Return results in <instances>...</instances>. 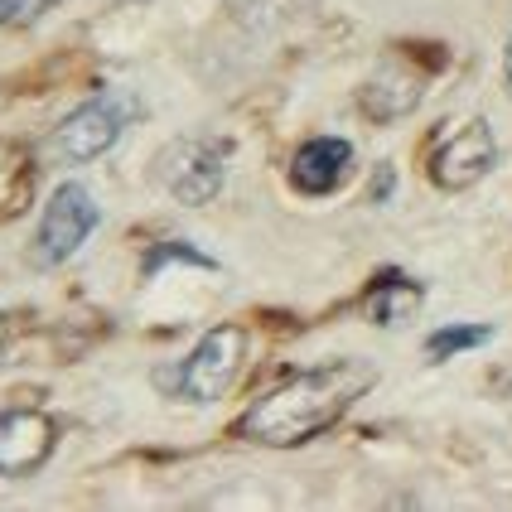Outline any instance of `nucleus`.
<instances>
[{
    "label": "nucleus",
    "instance_id": "nucleus-5",
    "mask_svg": "<svg viewBox=\"0 0 512 512\" xmlns=\"http://www.w3.org/2000/svg\"><path fill=\"white\" fill-rule=\"evenodd\" d=\"M493 165H498V136H493V126L484 116H474L430 150V184L459 194V189L479 184Z\"/></svg>",
    "mask_w": 512,
    "mask_h": 512
},
{
    "label": "nucleus",
    "instance_id": "nucleus-9",
    "mask_svg": "<svg viewBox=\"0 0 512 512\" xmlns=\"http://www.w3.org/2000/svg\"><path fill=\"white\" fill-rule=\"evenodd\" d=\"M416 102H421V78H411L397 63L377 68L368 83L358 87V107H363L372 121H397V116L416 112Z\"/></svg>",
    "mask_w": 512,
    "mask_h": 512
},
{
    "label": "nucleus",
    "instance_id": "nucleus-6",
    "mask_svg": "<svg viewBox=\"0 0 512 512\" xmlns=\"http://www.w3.org/2000/svg\"><path fill=\"white\" fill-rule=\"evenodd\" d=\"M126 116H131V107H126L121 97H92V102H83L73 116L58 121L54 155L58 160H73V165L97 160L102 150H112L116 145L121 126H126Z\"/></svg>",
    "mask_w": 512,
    "mask_h": 512
},
{
    "label": "nucleus",
    "instance_id": "nucleus-8",
    "mask_svg": "<svg viewBox=\"0 0 512 512\" xmlns=\"http://www.w3.org/2000/svg\"><path fill=\"white\" fill-rule=\"evenodd\" d=\"M353 170V145L343 141V136H314L295 150V160H290V184L300 189V194H334L343 179Z\"/></svg>",
    "mask_w": 512,
    "mask_h": 512
},
{
    "label": "nucleus",
    "instance_id": "nucleus-3",
    "mask_svg": "<svg viewBox=\"0 0 512 512\" xmlns=\"http://www.w3.org/2000/svg\"><path fill=\"white\" fill-rule=\"evenodd\" d=\"M97 228V203L87 194L78 179H68V184H58L49 203H44V218H39V232H34V266H63L68 256L83 247L87 237Z\"/></svg>",
    "mask_w": 512,
    "mask_h": 512
},
{
    "label": "nucleus",
    "instance_id": "nucleus-10",
    "mask_svg": "<svg viewBox=\"0 0 512 512\" xmlns=\"http://www.w3.org/2000/svg\"><path fill=\"white\" fill-rule=\"evenodd\" d=\"M421 300H426V290L416 281H401V276H387V281H377L372 285V295H368V314L377 319V324H401L406 314H416L421 310Z\"/></svg>",
    "mask_w": 512,
    "mask_h": 512
},
{
    "label": "nucleus",
    "instance_id": "nucleus-2",
    "mask_svg": "<svg viewBox=\"0 0 512 512\" xmlns=\"http://www.w3.org/2000/svg\"><path fill=\"white\" fill-rule=\"evenodd\" d=\"M242 358H247V329H237V324L208 329L199 339V348L179 368L184 401H199V406L223 401L232 392V382H237V372H242Z\"/></svg>",
    "mask_w": 512,
    "mask_h": 512
},
{
    "label": "nucleus",
    "instance_id": "nucleus-7",
    "mask_svg": "<svg viewBox=\"0 0 512 512\" xmlns=\"http://www.w3.org/2000/svg\"><path fill=\"white\" fill-rule=\"evenodd\" d=\"M58 430L44 411H0V479L34 474L54 455Z\"/></svg>",
    "mask_w": 512,
    "mask_h": 512
},
{
    "label": "nucleus",
    "instance_id": "nucleus-15",
    "mask_svg": "<svg viewBox=\"0 0 512 512\" xmlns=\"http://www.w3.org/2000/svg\"><path fill=\"white\" fill-rule=\"evenodd\" d=\"M5 334H10V329H5V314H0V348H5Z\"/></svg>",
    "mask_w": 512,
    "mask_h": 512
},
{
    "label": "nucleus",
    "instance_id": "nucleus-1",
    "mask_svg": "<svg viewBox=\"0 0 512 512\" xmlns=\"http://www.w3.org/2000/svg\"><path fill=\"white\" fill-rule=\"evenodd\" d=\"M372 382H377V368L363 363V358L324 363V368L300 372V377L281 382L276 392L252 401V411L237 421V430H242V440L271 445V450L305 445L314 435H324L329 426H339L343 411L363 392H372Z\"/></svg>",
    "mask_w": 512,
    "mask_h": 512
},
{
    "label": "nucleus",
    "instance_id": "nucleus-12",
    "mask_svg": "<svg viewBox=\"0 0 512 512\" xmlns=\"http://www.w3.org/2000/svg\"><path fill=\"white\" fill-rule=\"evenodd\" d=\"M493 339V329L488 324H445V329H435L426 339V353L435 363H445V358H455L464 348H479V343Z\"/></svg>",
    "mask_w": 512,
    "mask_h": 512
},
{
    "label": "nucleus",
    "instance_id": "nucleus-14",
    "mask_svg": "<svg viewBox=\"0 0 512 512\" xmlns=\"http://www.w3.org/2000/svg\"><path fill=\"white\" fill-rule=\"evenodd\" d=\"M503 78H508V87H512V39H508V54H503Z\"/></svg>",
    "mask_w": 512,
    "mask_h": 512
},
{
    "label": "nucleus",
    "instance_id": "nucleus-11",
    "mask_svg": "<svg viewBox=\"0 0 512 512\" xmlns=\"http://www.w3.org/2000/svg\"><path fill=\"white\" fill-rule=\"evenodd\" d=\"M314 0H228V10L247 29H281L290 20H300Z\"/></svg>",
    "mask_w": 512,
    "mask_h": 512
},
{
    "label": "nucleus",
    "instance_id": "nucleus-13",
    "mask_svg": "<svg viewBox=\"0 0 512 512\" xmlns=\"http://www.w3.org/2000/svg\"><path fill=\"white\" fill-rule=\"evenodd\" d=\"M54 0H0V25H34L39 15H49Z\"/></svg>",
    "mask_w": 512,
    "mask_h": 512
},
{
    "label": "nucleus",
    "instance_id": "nucleus-4",
    "mask_svg": "<svg viewBox=\"0 0 512 512\" xmlns=\"http://www.w3.org/2000/svg\"><path fill=\"white\" fill-rule=\"evenodd\" d=\"M223 179H228V150L218 141L194 136V141L165 145V155H160V184L189 208L218 199Z\"/></svg>",
    "mask_w": 512,
    "mask_h": 512
}]
</instances>
